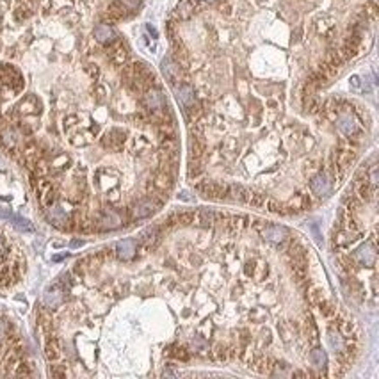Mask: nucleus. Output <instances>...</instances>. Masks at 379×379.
<instances>
[{
	"label": "nucleus",
	"mask_w": 379,
	"mask_h": 379,
	"mask_svg": "<svg viewBox=\"0 0 379 379\" xmlns=\"http://www.w3.org/2000/svg\"><path fill=\"white\" fill-rule=\"evenodd\" d=\"M70 164H71L70 157H68V155H64V153H61V155H57V157L52 160V169H53V171L59 173V171H63V169H66Z\"/></svg>",
	"instance_id": "obj_27"
},
{
	"label": "nucleus",
	"mask_w": 379,
	"mask_h": 379,
	"mask_svg": "<svg viewBox=\"0 0 379 379\" xmlns=\"http://www.w3.org/2000/svg\"><path fill=\"white\" fill-rule=\"evenodd\" d=\"M95 223L102 230H113V228H118V226L121 225V218L114 210H103L98 214V218L95 219Z\"/></svg>",
	"instance_id": "obj_5"
},
{
	"label": "nucleus",
	"mask_w": 379,
	"mask_h": 379,
	"mask_svg": "<svg viewBox=\"0 0 379 379\" xmlns=\"http://www.w3.org/2000/svg\"><path fill=\"white\" fill-rule=\"evenodd\" d=\"M239 333H240V344H242V347H246V344L250 342V331L246 330V328H240L239 330Z\"/></svg>",
	"instance_id": "obj_39"
},
{
	"label": "nucleus",
	"mask_w": 379,
	"mask_h": 379,
	"mask_svg": "<svg viewBox=\"0 0 379 379\" xmlns=\"http://www.w3.org/2000/svg\"><path fill=\"white\" fill-rule=\"evenodd\" d=\"M337 120H338V128H340L345 136H355V133L360 132L355 116H351V113H347V111H342V109L338 111Z\"/></svg>",
	"instance_id": "obj_3"
},
{
	"label": "nucleus",
	"mask_w": 379,
	"mask_h": 379,
	"mask_svg": "<svg viewBox=\"0 0 379 379\" xmlns=\"http://www.w3.org/2000/svg\"><path fill=\"white\" fill-rule=\"evenodd\" d=\"M114 255L120 260H132L137 255V242L133 239L120 240L114 248Z\"/></svg>",
	"instance_id": "obj_4"
},
{
	"label": "nucleus",
	"mask_w": 379,
	"mask_h": 379,
	"mask_svg": "<svg viewBox=\"0 0 379 379\" xmlns=\"http://www.w3.org/2000/svg\"><path fill=\"white\" fill-rule=\"evenodd\" d=\"M64 244L63 242H53V248H63Z\"/></svg>",
	"instance_id": "obj_50"
},
{
	"label": "nucleus",
	"mask_w": 379,
	"mask_h": 379,
	"mask_svg": "<svg viewBox=\"0 0 379 379\" xmlns=\"http://www.w3.org/2000/svg\"><path fill=\"white\" fill-rule=\"evenodd\" d=\"M118 2L123 6V9L128 13V11H133V9H137L139 7V4H141V0H118Z\"/></svg>",
	"instance_id": "obj_35"
},
{
	"label": "nucleus",
	"mask_w": 379,
	"mask_h": 379,
	"mask_svg": "<svg viewBox=\"0 0 379 379\" xmlns=\"http://www.w3.org/2000/svg\"><path fill=\"white\" fill-rule=\"evenodd\" d=\"M317 308L320 310L322 317H324V319H328V320L333 319V317L337 315V310H338L337 306H335V303H331L330 299H326V297H324L322 301H320L319 305H317Z\"/></svg>",
	"instance_id": "obj_23"
},
{
	"label": "nucleus",
	"mask_w": 379,
	"mask_h": 379,
	"mask_svg": "<svg viewBox=\"0 0 379 379\" xmlns=\"http://www.w3.org/2000/svg\"><path fill=\"white\" fill-rule=\"evenodd\" d=\"M50 376L52 377H66V370L59 369V367H50Z\"/></svg>",
	"instance_id": "obj_38"
},
{
	"label": "nucleus",
	"mask_w": 379,
	"mask_h": 379,
	"mask_svg": "<svg viewBox=\"0 0 379 379\" xmlns=\"http://www.w3.org/2000/svg\"><path fill=\"white\" fill-rule=\"evenodd\" d=\"M324 297H326V295H324L322 288L317 287V285H310V287H308V301H310V305L317 306Z\"/></svg>",
	"instance_id": "obj_24"
},
{
	"label": "nucleus",
	"mask_w": 379,
	"mask_h": 379,
	"mask_svg": "<svg viewBox=\"0 0 379 379\" xmlns=\"http://www.w3.org/2000/svg\"><path fill=\"white\" fill-rule=\"evenodd\" d=\"M355 262L362 263V265H374L376 263V244H365L362 250L356 251Z\"/></svg>",
	"instance_id": "obj_11"
},
{
	"label": "nucleus",
	"mask_w": 379,
	"mask_h": 379,
	"mask_svg": "<svg viewBox=\"0 0 379 379\" xmlns=\"http://www.w3.org/2000/svg\"><path fill=\"white\" fill-rule=\"evenodd\" d=\"M70 141H71V144H75V146H84L86 144V139L82 136H78V133L77 136H71Z\"/></svg>",
	"instance_id": "obj_41"
},
{
	"label": "nucleus",
	"mask_w": 379,
	"mask_h": 379,
	"mask_svg": "<svg viewBox=\"0 0 379 379\" xmlns=\"http://www.w3.org/2000/svg\"><path fill=\"white\" fill-rule=\"evenodd\" d=\"M11 219H13L14 228L20 230V232H34V226H32L31 221H27V219L18 218V215H11Z\"/></svg>",
	"instance_id": "obj_28"
},
{
	"label": "nucleus",
	"mask_w": 379,
	"mask_h": 379,
	"mask_svg": "<svg viewBox=\"0 0 379 379\" xmlns=\"http://www.w3.org/2000/svg\"><path fill=\"white\" fill-rule=\"evenodd\" d=\"M230 194H232V200H237L239 203H248L251 191L239 183V185H230Z\"/></svg>",
	"instance_id": "obj_22"
},
{
	"label": "nucleus",
	"mask_w": 379,
	"mask_h": 379,
	"mask_svg": "<svg viewBox=\"0 0 379 379\" xmlns=\"http://www.w3.org/2000/svg\"><path fill=\"white\" fill-rule=\"evenodd\" d=\"M191 347H193L194 351H208L207 344H205V340H203V338H200V337L193 338V340H191Z\"/></svg>",
	"instance_id": "obj_34"
},
{
	"label": "nucleus",
	"mask_w": 379,
	"mask_h": 379,
	"mask_svg": "<svg viewBox=\"0 0 379 379\" xmlns=\"http://www.w3.org/2000/svg\"><path fill=\"white\" fill-rule=\"evenodd\" d=\"M330 345L335 349V353L342 351V349H344V345H345L344 337H340V333H338V331L330 330Z\"/></svg>",
	"instance_id": "obj_26"
},
{
	"label": "nucleus",
	"mask_w": 379,
	"mask_h": 379,
	"mask_svg": "<svg viewBox=\"0 0 379 379\" xmlns=\"http://www.w3.org/2000/svg\"><path fill=\"white\" fill-rule=\"evenodd\" d=\"M39 109H41V103H39L38 98L32 95L25 96L20 105H18V113H23V114H38Z\"/></svg>",
	"instance_id": "obj_20"
},
{
	"label": "nucleus",
	"mask_w": 379,
	"mask_h": 379,
	"mask_svg": "<svg viewBox=\"0 0 379 379\" xmlns=\"http://www.w3.org/2000/svg\"><path fill=\"white\" fill-rule=\"evenodd\" d=\"M178 215V225H193L194 221V212L185 210V212H176Z\"/></svg>",
	"instance_id": "obj_33"
},
{
	"label": "nucleus",
	"mask_w": 379,
	"mask_h": 379,
	"mask_svg": "<svg viewBox=\"0 0 379 379\" xmlns=\"http://www.w3.org/2000/svg\"><path fill=\"white\" fill-rule=\"evenodd\" d=\"M260 233H262V237L265 240H270V242H276V244L285 242V239H287V235H288L287 230L278 225H265Z\"/></svg>",
	"instance_id": "obj_8"
},
{
	"label": "nucleus",
	"mask_w": 379,
	"mask_h": 379,
	"mask_svg": "<svg viewBox=\"0 0 379 379\" xmlns=\"http://www.w3.org/2000/svg\"><path fill=\"white\" fill-rule=\"evenodd\" d=\"M93 36H95V39L98 43H102V45H107V43H113L114 38H116V34H114L113 27L107 23H100L98 27H95V31H93Z\"/></svg>",
	"instance_id": "obj_17"
},
{
	"label": "nucleus",
	"mask_w": 379,
	"mask_h": 379,
	"mask_svg": "<svg viewBox=\"0 0 379 379\" xmlns=\"http://www.w3.org/2000/svg\"><path fill=\"white\" fill-rule=\"evenodd\" d=\"M86 71H88L93 78H96V77H98V73H100L98 66H95V64H88V66H86Z\"/></svg>",
	"instance_id": "obj_42"
},
{
	"label": "nucleus",
	"mask_w": 379,
	"mask_h": 379,
	"mask_svg": "<svg viewBox=\"0 0 379 379\" xmlns=\"http://www.w3.org/2000/svg\"><path fill=\"white\" fill-rule=\"evenodd\" d=\"M262 315H263L262 312H253V313H251V319H260Z\"/></svg>",
	"instance_id": "obj_46"
},
{
	"label": "nucleus",
	"mask_w": 379,
	"mask_h": 379,
	"mask_svg": "<svg viewBox=\"0 0 379 379\" xmlns=\"http://www.w3.org/2000/svg\"><path fill=\"white\" fill-rule=\"evenodd\" d=\"M166 355L173 356V358H176V360H182V362H187V360H189V353H187L185 349H182V347H176V345L169 347Z\"/></svg>",
	"instance_id": "obj_31"
},
{
	"label": "nucleus",
	"mask_w": 379,
	"mask_h": 379,
	"mask_svg": "<svg viewBox=\"0 0 379 379\" xmlns=\"http://www.w3.org/2000/svg\"><path fill=\"white\" fill-rule=\"evenodd\" d=\"M176 96H178V100L183 103V107H191L194 103V93H193V88L187 84L180 86V88H176Z\"/></svg>",
	"instance_id": "obj_21"
},
{
	"label": "nucleus",
	"mask_w": 379,
	"mask_h": 379,
	"mask_svg": "<svg viewBox=\"0 0 379 379\" xmlns=\"http://www.w3.org/2000/svg\"><path fill=\"white\" fill-rule=\"evenodd\" d=\"M46 342H45V358L48 362H57L61 358V342L56 335H46Z\"/></svg>",
	"instance_id": "obj_12"
},
{
	"label": "nucleus",
	"mask_w": 379,
	"mask_h": 379,
	"mask_svg": "<svg viewBox=\"0 0 379 379\" xmlns=\"http://www.w3.org/2000/svg\"><path fill=\"white\" fill-rule=\"evenodd\" d=\"M9 324L6 322V320H0V342L4 340V338L7 337V331H9Z\"/></svg>",
	"instance_id": "obj_40"
},
{
	"label": "nucleus",
	"mask_w": 379,
	"mask_h": 379,
	"mask_svg": "<svg viewBox=\"0 0 379 379\" xmlns=\"http://www.w3.org/2000/svg\"><path fill=\"white\" fill-rule=\"evenodd\" d=\"M178 198H180V200H183V201H191V200H193V198H191L189 194L185 193V191H183L182 194H178Z\"/></svg>",
	"instance_id": "obj_44"
},
{
	"label": "nucleus",
	"mask_w": 379,
	"mask_h": 379,
	"mask_svg": "<svg viewBox=\"0 0 379 379\" xmlns=\"http://www.w3.org/2000/svg\"><path fill=\"white\" fill-rule=\"evenodd\" d=\"M0 82L9 86L13 93H20L23 89V77H21L20 70H16L11 64H2L0 66Z\"/></svg>",
	"instance_id": "obj_1"
},
{
	"label": "nucleus",
	"mask_w": 379,
	"mask_h": 379,
	"mask_svg": "<svg viewBox=\"0 0 379 379\" xmlns=\"http://www.w3.org/2000/svg\"><path fill=\"white\" fill-rule=\"evenodd\" d=\"M46 219H48L53 226L64 230L70 218H68L66 210H64L63 207H59V205H52V207H48V212H46Z\"/></svg>",
	"instance_id": "obj_9"
},
{
	"label": "nucleus",
	"mask_w": 379,
	"mask_h": 379,
	"mask_svg": "<svg viewBox=\"0 0 379 379\" xmlns=\"http://www.w3.org/2000/svg\"><path fill=\"white\" fill-rule=\"evenodd\" d=\"M310 189H312V193L317 194V196H326L331 191V182L326 176V173L317 171L315 175L312 176V180H310Z\"/></svg>",
	"instance_id": "obj_2"
},
{
	"label": "nucleus",
	"mask_w": 379,
	"mask_h": 379,
	"mask_svg": "<svg viewBox=\"0 0 379 379\" xmlns=\"http://www.w3.org/2000/svg\"><path fill=\"white\" fill-rule=\"evenodd\" d=\"M146 27H148V31H150L151 34H153V38H157V31H155V29L151 27V25H146Z\"/></svg>",
	"instance_id": "obj_48"
},
{
	"label": "nucleus",
	"mask_w": 379,
	"mask_h": 379,
	"mask_svg": "<svg viewBox=\"0 0 379 379\" xmlns=\"http://www.w3.org/2000/svg\"><path fill=\"white\" fill-rule=\"evenodd\" d=\"M144 105L153 113V111H162L164 109V98H162L160 91L155 88H148L144 93Z\"/></svg>",
	"instance_id": "obj_10"
},
{
	"label": "nucleus",
	"mask_w": 379,
	"mask_h": 379,
	"mask_svg": "<svg viewBox=\"0 0 379 379\" xmlns=\"http://www.w3.org/2000/svg\"><path fill=\"white\" fill-rule=\"evenodd\" d=\"M210 2H212V0H210Z\"/></svg>",
	"instance_id": "obj_51"
},
{
	"label": "nucleus",
	"mask_w": 379,
	"mask_h": 379,
	"mask_svg": "<svg viewBox=\"0 0 379 379\" xmlns=\"http://www.w3.org/2000/svg\"><path fill=\"white\" fill-rule=\"evenodd\" d=\"M162 376H178V372H175V370H164Z\"/></svg>",
	"instance_id": "obj_45"
},
{
	"label": "nucleus",
	"mask_w": 379,
	"mask_h": 379,
	"mask_svg": "<svg viewBox=\"0 0 379 379\" xmlns=\"http://www.w3.org/2000/svg\"><path fill=\"white\" fill-rule=\"evenodd\" d=\"M43 301H45L46 308L56 310L57 306H61V305H63V301H64V288L61 287L59 283L53 285L52 288H48V290H46L45 299H43Z\"/></svg>",
	"instance_id": "obj_7"
},
{
	"label": "nucleus",
	"mask_w": 379,
	"mask_h": 379,
	"mask_svg": "<svg viewBox=\"0 0 379 379\" xmlns=\"http://www.w3.org/2000/svg\"><path fill=\"white\" fill-rule=\"evenodd\" d=\"M39 201H41V205H43V207H46V208L52 207V205H56V201H57V193L53 191V187H52V189L46 191L45 194H41V196H39Z\"/></svg>",
	"instance_id": "obj_29"
},
{
	"label": "nucleus",
	"mask_w": 379,
	"mask_h": 379,
	"mask_svg": "<svg viewBox=\"0 0 379 379\" xmlns=\"http://www.w3.org/2000/svg\"><path fill=\"white\" fill-rule=\"evenodd\" d=\"M328 358H326V353L322 351V349H313L312 353H310V363H312L313 367H317V369H322L324 365H326Z\"/></svg>",
	"instance_id": "obj_25"
},
{
	"label": "nucleus",
	"mask_w": 379,
	"mask_h": 379,
	"mask_svg": "<svg viewBox=\"0 0 379 379\" xmlns=\"http://www.w3.org/2000/svg\"><path fill=\"white\" fill-rule=\"evenodd\" d=\"M376 193H377L376 185H372V183L367 182V180H365V182H360V183H356V185H355V194L362 201H374V200H376Z\"/></svg>",
	"instance_id": "obj_15"
},
{
	"label": "nucleus",
	"mask_w": 379,
	"mask_h": 379,
	"mask_svg": "<svg viewBox=\"0 0 379 379\" xmlns=\"http://www.w3.org/2000/svg\"><path fill=\"white\" fill-rule=\"evenodd\" d=\"M18 144V133L11 128L9 125H6L4 128H0V146L6 151L14 150Z\"/></svg>",
	"instance_id": "obj_13"
},
{
	"label": "nucleus",
	"mask_w": 379,
	"mask_h": 379,
	"mask_svg": "<svg viewBox=\"0 0 379 379\" xmlns=\"http://www.w3.org/2000/svg\"><path fill=\"white\" fill-rule=\"evenodd\" d=\"M38 324H39V328H41V331L45 335H52L53 333V317H52V313L48 312V310H45V308H41L38 312Z\"/></svg>",
	"instance_id": "obj_19"
},
{
	"label": "nucleus",
	"mask_w": 379,
	"mask_h": 379,
	"mask_svg": "<svg viewBox=\"0 0 379 379\" xmlns=\"http://www.w3.org/2000/svg\"><path fill=\"white\" fill-rule=\"evenodd\" d=\"M64 258V255H57V256H53V262H59V260H63Z\"/></svg>",
	"instance_id": "obj_49"
},
{
	"label": "nucleus",
	"mask_w": 379,
	"mask_h": 379,
	"mask_svg": "<svg viewBox=\"0 0 379 379\" xmlns=\"http://www.w3.org/2000/svg\"><path fill=\"white\" fill-rule=\"evenodd\" d=\"M263 207H265L267 212H270V214H280L281 208H283V205H281L280 201L273 200V198H267V201H265V205H263Z\"/></svg>",
	"instance_id": "obj_32"
},
{
	"label": "nucleus",
	"mask_w": 379,
	"mask_h": 379,
	"mask_svg": "<svg viewBox=\"0 0 379 379\" xmlns=\"http://www.w3.org/2000/svg\"><path fill=\"white\" fill-rule=\"evenodd\" d=\"M82 244H84L82 240H73V242H71V248H78V246H82Z\"/></svg>",
	"instance_id": "obj_47"
},
{
	"label": "nucleus",
	"mask_w": 379,
	"mask_h": 379,
	"mask_svg": "<svg viewBox=\"0 0 379 379\" xmlns=\"http://www.w3.org/2000/svg\"><path fill=\"white\" fill-rule=\"evenodd\" d=\"M107 56H109L111 63L114 64V66H123L126 63V59H128V52H126V48L123 46V43H114L113 46H111V50L107 52Z\"/></svg>",
	"instance_id": "obj_14"
},
{
	"label": "nucleus",
	"mask_w": 379,
	"mask_h": 379,
	"mask_svg": "<svg viewBox=\"0 0 379 379\" xmlns=\"http://www.w3.org/2000/svg\"><path fill=\"white\" fill-rule=\"evenodd\" d=\"M351 89H353V91H362V89H363L362 78H360L358 75H353V77H351Z\"/></svg>",
	"instance_id": "obj_36"
},
{
	"label": "nucleus",
	"mask_w": 379,
	"mask_h": 379,
	"mask_svg": "<svg viewBox=\"0 0 379 379\" xmlns=\"http://www.w3.org/2000/svg\"><path fill=\"white\" fill-rule=\"evenodd\" d=\"M265 201H267V196L263 193H251L248 203H250L251 207H255V208H263Z\"/></svg>",
	"instance_id": "obj_30"
},
{
	"label": "nucleus",
	"mask_w": 379,
	"mask_h": 379,
	"mask_svg": "<svg viewBox=\"0 0 379 379\" xmlns=\"http://www.w3.org/2000/svg\"><path fill=\"white\" fill-rule=\"evenodd\" d=\"M157 210V205L153 201H139L137 205H133V208H130L132 212V218L133 219H144V218H150L153 212Z\"/></svg>",
	"instance_id": "obj_16"
},
{
	"label": "nucleus",
	"mask_w": 379,
	"mask_h": 379,
	"mask_svg": "<svg viewBox=\"0 0 379 379\" xmlns=\"http://www.w3.org/2000/svg\"><path fill=\"white\" fill-rule=\"evenodd\" d=\"M148 146H150V141L148 139H144V137H137L136 139V150L137 151H144Z\"/></svg>",
	"instance_id": "obj_37"
},
{
	"label": "nucleus",
	"mask_w": 379,
	"mask_h": 379,
	"mask_svg": "<svg viewBox=\"0 0 379 379\" xmlns=\"http://www.w3.org/2000/svg\"><path fill=\"white\" fill-rule=\"evenodd\" d=\"M215 223V212L207 210V208H201V210L194 212V221L193 225L201 226V228H208Z\"/></svg>",
	"instance_id": "obj_18"
},
{
	"label": "nucleus",
	"mask_w": 379,
	"mask_h": 379,
	"mask_svg": "<svg viewBox=\"0 0 379 379\" xmlns=\"http://www.w3.org/2000/svg\"><path fill=\"white\" fill-rule=\"evenodd\" d=\"M125 143V132L120 128H113L102 137V146L111 150H120Z\"/></svg>",
	"instance_id": "obj_6"
},
{
	"label": "nucleus",
	"mask_w": 379,
	"mask_h": 379,
	"mask_svg": "<svg viewBox=\"0 0 379 379\" xmlns=\"http://www.w3.org/2000/svg\"><path fill=\"white\" fill-rule=\"evenodd\" d=\"M191 263H196V265H200V263H201V256L193 255V256H191Z\"/></svg>",
	"instance_id": "obj_43"
}]
</instances>
